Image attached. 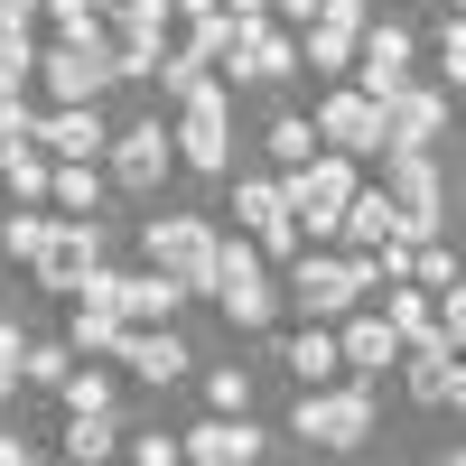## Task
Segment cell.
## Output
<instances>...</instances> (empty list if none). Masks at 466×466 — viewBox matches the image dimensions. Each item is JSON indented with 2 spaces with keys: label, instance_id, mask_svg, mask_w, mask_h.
Instances as JSON below:
<instances>
[{
  "label": "cell",
  "instance_id": "obj_28",
  "mask_svg": "<svg viewBox=\"0 0 466 466\" xmlns=\"http://www.w3.org/2000/svg\"><path fill=\"white\" fill-rule=\"evenodd\" d=\"M28 75H37V37L19 19H0V94H28Z\"/></svg>",
  "mask_w": 466,
  "mask_h": 466
},
{
  "label": "cell",
  "instance_id": "obj_21",
  "mask_svg": "<svg viewBox=\"0 0 466 466\" xmlns=\"http://www.w3.org/2000/svg\"><path fill=\"white\" fill-rule=\"evenodd\" d=\"M382 233H392V187H355V197H345V224H336V243L373 252Z\"/></svg>",
  "mask_w": 466,
  "mask_h": 466
},
{
  "label": "cell",
  "instance_id": "obj_10",
  "mask_svg": "<svg viewBox=\"0 0 466 466\" xmlns=\"http://www.w3.org/2000/svg\"><path fill=\"white\" fill-rule=\"evenodd\" d=\"M103 261V224L94 215H56V233H47V252H37L28 270H37V289H56V299H75V280Z\"/></svg>",
  "mask_w": 466,
  "mask_h": 466
},
{
  "label": "cell",
  "instance_id": "obj_38",
  "mask_svg": "<svg viewBox=\"0 0 466 466\" xmlns=\"http://www.w3.org/2000/svg\"><path fill=\"white\" fill-rule=\"evenodd\" d=\"M439 345L466 355V289H439Z\"/></svg>",
  "mask_w": 466,
  "mask_h": 466
},
{
  "label": "cell",
  "instance_id": "obj_35",
  "mask_svg": "<svg viewBox=\"0 0 466 466\" xmlns=\"http://www.w3.org/2000/svg\"><path fill=\"white\" fill-rule=\"evenodd\" d=\"M206 401H215V410H252V373H243V364H215V373H206Z\"/></svg>",
  "mask_w": 466,
  "mask_h": 466
},
{
  "label": "cell",
  "instance_id": "obj_16",
  "mask_svg": "<svg viewBox=\"0 0 466 466\" xmlns=\"http://www.w3.org/2000/svg\"><path fill=\"white\" fill-rule=\"evenodd\" d=\"M112 355H122L140 382H177V373H187V345L168 336V318H159V327H122V345H112Z\"/></svg>",
  "mask_w": 466,
  "mask_h": 466
},
{
  "label": "cell",
  "instance_id": "obj_31",
  "mask_svg": "<svg viewBox=\"0 0 466 466\" xmlns=\"http://www.w3.org/2000/svg\"><path fill=\"white\" fill-rule=\"evenodd\" d=\"M47 233H56V215H10V224H0V252H10V261H37V252H47Z\"/></svg>",
  "mask_w": 466,
  "mask_h": 466
},
{
  "label": "cell",
  "instance_id": "obj_24",
  "mask_svg": "<svg viewBox=\"0 0 466 466\" xmlns=\"http://www.w3.org/2000/svg\"><path fill=\"white\" fill-rule=\"evenodd\" d=\"M177 280H168V270H140V280H122V318L131 327H159V318H177Z\"/></svg>",
  "mask_w": 466,
  "mask_h": 466
},
{
  "label": "cell",
  "instance_id": "obj_12",
  "mask_svg": "<svg viewBox=\"0 0 466 466\" xmlns=\"http://www.w3.org/2000/svg\"><path fill=\"white\" fill-rule=\"evenodd\" d=\"M28 140L47 149V159H103V149H112V122H103L94 103H47Z\"/></svg>",
  "mask_w": 466,
  "mask_h": 466
},
{
  "label": "cell",
  "instance_id": "obj_29",
  "mask_svg": "<svg viewBox=\"0 0 466 466\" xmlns=\"http://www.w3.org/2000/svg\"><path fill=\"white\" fill-rule=\"evenodd\" d=\"M270 215H289V187H280V177H243V187H233V224L261 233Z\"/></svg>",
  "mask_w": 466,
  "mask_h": 466
},
{
  "label": "cell",
  "instance_id": "obj_33",
  "mask_svg": "<svg viewBox=\"0 0 466 466\" xmlns=\"http://www.w3.org/2000/svg\"><path fill=\"white\" fill-rule=\"evenodd\" d=\"M37 19H56V37H94V28H103L94 0H37Z\"/></svg>",
  "mask_w": 466,
  "mask_h": 466
},
{
  "label": "cell",
  "instance_id": "obj_32",
  "mask_svg": "<svg viewBox=\"0 0 466 466\" xmlns=\"http://www.w3.org/2000/svg\"><path fill=\"white\" fill-rule=\"evenodd\" d=\"M66 364H75L66 336H56V345H19V382H66Z\"/></svg>",
  "mask_w": 466,
  "mask_h": 466
},
{
  "label": "cell",
  "instance_id": "obj_36",
  "mask_svg": "<svg viewBox=\"0 0 466 466\" xmlns=\"http://www.w3.org/2000/svg\"><path fill=\"white\" fill-rule=\"evenodd\" d=\"M56 392H66V410H112V382H103V373H75V364H66Z\"/></svg>",
  "mask_w": 466,
  "mask_h": 466
},
{
  "label": "cell",
  "instance_id": "obj_5",
  "mask_svg": "<svg viewBox=\"0 0 466 466\" xmlns=\"http://www.w3.org/2000/svg\"><path fill=\"white\" fill-rule=\"evenodd\" d=\"M224 85H289L299 75V28H270V19H233V47H224Z\"/></svg>",
  "mask_w": 466,
  "mask_h": 466
},
{
  "label": "cell",
  "instance_id": "obj_44",
  "mask_svg": "<svg viewBox=\"0 0 466 466\" xmlns=\"http://www.w3.org/2000/svg\"><path fill=\"white\" fill-rule=\"evenodd\" d=\"M270 19H280V28H308V19H318V0H270Z\"/></svg>",
  "mask_w": 466,
  "mask_h": 466
},
{
  "label": "cell",
  "instance_id": "obj_14",
  "mask_svg": "<svg viewBox=\"0 0 466 466\" xmlns=\"http://www.w3.org/2000/svg\"><path fill=\"white\" fill-rule=\"evenodd\" d=\"M261 448H270V439L252 430L243 410H215L206 430H187V439H177V457H197V466H243V457H261Z\"/></svg>",
  "mask_w": 466,
  "mask_h": 466
},
{
  "label": "cell",
  "instance_id": "obj_39",
  "mask_svg": "<svg viewBox=\"0 0 466 466\" xmlns=\"http://www.w3.org/2000/svg\"><path fill=\"white\" fill-rule=\"evenodd\" d=\"M430 410H457V420H466V355H448V364H439V392H430Z\"/></svg>",
  "mask_w": 466,
  "mask_h": 466
},
{
  "label": "cell",
  "instance_id": "obj_37",
  "mask_svg": "<svg viewBox=\"0 0 466 466\" xmlns=\"http://www.w3.org/2000/svg\"><path fill=\"white\" fill-rule=\"evenodd\" d=\"M299 243H308L299 215H270V224H261V261H299Z\"/></svg>",
  "mask_w": 466,
  "mask_h": 466
},
{
  "label": "cell",
  "instance_id": "obj_45",
  "mask_svg": "<svg viewBox=\"0 0 466 466\" xmlns=\"http://www.w3.org/2000/svg\"><path fill=\"white\" fill-rule=\"evenodd\" d=\"M0 466H28V439L19 430H0Z\"/></svg>",
  "mask_w": 466,
  "mask_h": 466
},
{
  "label": "cell",
  "instance_id": "obj_26",
  "mask_svg": "<svg viewBox=\"0 0 466 466\" xmlns=\"http://www.w3.org/2000/svg\"><path fill=\"white\" fill-rule=\"evenodd\" d=\"M112 448H122V420H112V410H66V457L75 466H94Z\"/></svg>",
  "mask_w": 466,
  "mask_h": 466
},
{
  "label": "cell",
  "instance_id": "obj_47",
  "mask_svg": "<svg viewBox=\"0 0 466 466\" xmlns=\"http://www.w3.org/2000/svg\"><path fill=\"white\" fill-rule=\"evenodd\" d=\"M0 19H19V28H37V0H0Z\"/></svg>",
  "mask_w": 466,
  "mask_h": 466
},
{
  "label": "cell",
  "instance_id": "obj_3",
  "mask_svg": "<svg viewBox=\"0 0 466 466\" xmlns=\"http://www.w3.org/2000/svg\"><path fill=\"white\" fill-rule=\"evenodd\" d=\"M122 75V47L94 28V37H56V47H37V85L56 103H103V85Z\"/></svg>",
  "mask_w": 466,
  "mask_h": 466
},
{
  "label": "cell",
  "instance_id": "obj_8",
  "mask_svg": "<svg viewBox=\"0 0 466 466\" xmlns=\"http://www.w3.org/2000/svg\"><path fill=\"white\" fill-rule=\"evenodd\" d=\"M364 0H318V19L299 28V66L308 75H355V37H364Z\"/></svg>",
  "mask_w": 466,
  "mask_h": 466
},
{
  "label": "cell",
  "instance_id": "obj_18",
  "mask_svg": "<svg viewBox=\"0 0 466 466\" xmlns=\"http://www.w3.org/2000/svg\"><path fill=\"white\" fill-rule=\"evenodd\" d=\"M270 355H280V364L299 373V392H308V382H327V373H336V336H327V318H299V336H280Z\"/></svg>",
  "mask_w": 466,
  "mask_h": 466
},
{
  "label": "cell",
  "instance_id": "obj_42",
  "mask_svg": "<svg viewBox=\"0 0 466 466\" xmlns=\"http://www.w3.org/2000/svg\"><path fill=\"white\" fill-rule=\"evenodd\" d=\"M140 466H177V439H159V430H140V439H122Z\"/></svg>",
  "mask_w": 466,
  "mask_h": 466
},
{
  "label": "cell",
  "instance_id": "obj_1",
  "mask_svg": "<svg viewBox=\"0 0 466 466\" xmlns=\"http://www.w3.org/2000/svg\"><path fill=\"white\" fill-rule=\"evenodd\" d=\"M373 280H382V270H373V252H364V261L299 252V261H289V280H280V299L299 308V318H345L355 299H373Z\"/></svg>",
  "mask_w": 466,
  "mask_h": 466
},
{
  "label": "cell",
  "instance_id": "obj_19",
  "mask_svg": "<svg viewBox=\"0 0 466 466\" xmlns=\"http://www.w3.org/2000/svg\"><path fill=\"white\" fill-rule=\"evenodd\" d=\"M382 187H392V206H439V159L430 149H382Z\"/></svg>",
  "mask_w": 466,
  "mask_h": 466
},
{
  "label": "cell",
  "instance_id": "obj_7",
  "mask_svg": "<svg viewBox=\"0 0 466 466\" xmlns=\"http://www.w3.org/2000/svg\"><path fill=\"white\" fill-rule=\"evenodd\" d=\"M149 270H168L177 289H206L215 280V224L206 215H159L149 224Z\"/></svg>",
  "mask_w": 466,
  "mask_h": 466
},
{
  "label": "cell",
  "instance_id": "obj_15",
  "mask_svg": "<svg viewBox=\"0 0 466 466\" xmlns=\"http://www.w3.org/2000/svg\"><path fill=\"white\" fill-rule=\"evenodd\" d=\"M336 364L345 373H392L401 364V336H392V318H373V308H364V318H345V336H336Z\"/></svg>",
  "mask_w": 466,
  "mask_h": 466
},
{
  "label": "cell",
  "instance_id": "obj_30",
  "mask_svg": "<svg viewBox=\"0 0 466 466\" xmlns=\"http://www.w3.org/2000/svg\"><path fill=\"white\" fill-rule=\"evenodd\" d=\"M206 75H215V66H206L197 47H168V56H159V94H168V103H187V94L206 85Z\"/></svg>",
  "mask_w": 466,
  "mask_h": 466
},
{
  "label": "cell",
  "instance_id": "obj_48",
  "mask_svg": "<svg viewBox=\"0 0 466 466\" xmlns=\"http://www.w3.org/2000/svg\"><path fill=\"white\" fill-rule=\"evenodd\" d=\"M457 10H466V0H457Z\"/></svg>",
  "mask_w": 466,
  "mask_h": 466
},
{
  "label": "cell",
  "instance_id": "obj_9",
  "mask_svg": "<svg viewBox=\"0 0 466 466\" xmlns=\"http://www.w3.org/2000/svg\"><path fill=\"white\" fill-rule=\"evenodd\" d=\"M168 168H177V140L159 122H122L112 131V187H122V197H159Z\"/></svg>",
  "mask_w": 466,
  "mask_h": 466
},
{
  "label": "cell",
  "instance_id": "obj_20",
  "mask_svg": "<svg viewBox=\"0 0 466 466\" xmlns=\"http://www.w3.org/2000/svg\"><path fill=\"white\" fill-rule=\"evenodd\" d=\"M215 308H224L233 327H252V336H261L270 318H280V280H261V270H243V280H224V289H215Z\"/></svg>",
  "mask_w": 466,
  "mask_h": 466
},
{
  "label": "cell",
  "instance_id": "obj_27",
  "mask_svg": "<svg viewBox=\"0 0 466 466\" xmlns=\"http://www.w3.org/2000/svg\"><path fill=\"white\" fill-rule=\"evenodd\" d=\"M47 206H66V215L103 206V168H94V159H56V177H47Z\"/></svg>",
  "mask_w": 466,
  "mask_h": 466
},
{
  "label": "cell",
  "instance_id": "obj_17",
  "mask_svg": "<svg viewBox=\"0 0 466 466\" xmlns=\"http://www.w3.org/2000/svg\"><path fill=\"white\" fill-rule=\"evenodd\" d=\"M382 318H392L401 355H410V345H439V289H420V280H392V299H382Z\"/></svg>",
  "mask_w": 466,
  "mask_h": 466
},
{
  "label": "cell",
  "instance_id": "obj_4",
  "mask_svg": "<svg viewBox=\"0 0 466 466\" xmlns=\"http://www.w3.org/2000/svg\"><path fill=\"white\" fill-rule=\"evenodd\" d=\"M289 430H299V439H318V448H364V439L382 430V420H373V382L355 373L345 392H318V382H308V392H299V420H289Z\"/></svg>",
  "mask_w": 466,
  "mask_h": 466
},
{
  "label": "cell",
  "instance_id": "obj_6",
  "mask_svg": "<svg viewBox=\"0 0 466 466\" xmlns=\"http://www.w3.org/2000/svg\"><path fill=\"white\" fill-rule=\"evenodd\" d=\"M318 140L345 149V159H382V149H392V122H382V103H373L364 85H336V94L318 103Z\"/></svg>",
  "mask_w": 466,
  "mask_h": 466
},
{
  "label": "cell",
  "instance_id": "obj_22",
  "mask_svg": "<svg viewBox=\"0 0 466 466\" xmlns=\"http://www.w3.org/2000/svg\"><path fill=\"white\" fill-rule=\"evenodd\" d=\"M47 177H56V159L37 140H19V149H0V187H10L19 206H47Z\"/></svg>",
  "mask_w": 466,
  "mask_h": 466
},
{
  "label": "cell",
  "instance_id": "obj_25",
  "mask_svg": "<svg viewBox=\"0 0 466 466\" xmlns=\"http://www.w3.org/2000/svg\"><path fill=\"white\" fill-rule=\"evenodd\" d=\"M318 149H327V140H318V112H280V122H270V168H280V177L308 168Z\"/></svg>",
  "mask_w": 466,
  "mask_h": 466
},
{
  "label": "cell",
  "instance_id": "obj_2",
  "mask_svg": "<svg viewBox=\"0 0 466 466\" xmlns=\"http://www.w3.org/2000/svg\"><path fill=\"white\" fill-rule=\"evenodd\" d=\"M364 159H345V149H318V159H308V168H289L280 187H289V215H299V233H308V243H336V224H345V197H355V177Z\"/></svg>",
  "mask_w": 466,
  "mask_h": 466
},
{
  "label": "cell",
  "instance_id": "obj_13",
  "mask_svg": "<svg viewBox=\"0 0 466 466\" xmlns=\"http://www.w3.org/2000/svg\"><path fill=\"white\" fill-rule=\"evenodd\" d=\"M382 122H392V149H439V131H448V94H439V85H401L392 103H382Z\"/></svg>",
  "mask_w": 466,
  "mask_h": 466
},
{
  "label": "cell",
  "instance_id": "obj_43",
  "mask_svg": "<svg viewBox=\"0 0 466 466\" xmlns=\"http://www.w3.org/2000/svg\"><path fill=\"white\" fill-rule=\"evenodd\" d=\"M19 345H28V336L0 318V392H19Z\"/></svg>",
  "mask_w": 466,
  "mask_h": 466
},
{
  "label": "cell",
  "instance_id": "obj_34",
  "mask_svg": "<svg viewBox=\"0 0 466 466\" xmlns=\"http://www.w3.org/2000/svg\"><path fill=\"white\" fill-rule=\"evenodd\" d=\"M410 280H420V289H457V252H448V233H439V243H420Z\"/></svg>",
  "mask_w": 466,
  "mask_h": 466
},
{
  "label": "cell",
  "instance_id": "obj_11",
  "mask_svg": "<svg viewBox=\"0 0 466 466\" xmlns=\"http://www.w3.org/2000/svg\"><path fill=\"white\" fill-rule=\"evenodd\" d=\"M410 28L401 19H364V37H355V85L373 94V103H392L401 85H410Z\"/></svg>",
  "mask_w": 466,
  "mask_h": 466
},
{
  "label": "cell",
  "instance_id": "obj_40",
  "mask_svg": "<svg viewBox=\"0 0 466 466\" xmlns=\"http://www.w3.org/2000/svg\"><path fill=\"white\" fill-rule=\"evenodd\" d=\"M439 66H448V94L466 85V10L448 19V37H439Z\"/></svg>",
  "mask_w": 466,
  "mask_h": 466
},
{
  "label": "cell",
  "instance_id": "obj_23",
  "mask_svg": "<svg viewBox=\"0 0 466 466\" xmlns=\"http://www.w3.org/2000/svg\"><path fill=\"white\" fill-rule=\"evenodd\" d=\"M122 308H112V299H75V327H66V345H75V355H112V345H122Z\"/></svg>",
  "mask_w": 466,
  "mask_h": 466
},
{
  "label": "cell",
  "instance_id": "obj_41",
  "mask_svg": "<svg viewBox=\"0 0 466 466\" xmlns=\"http://www.w3.org/2000/svg\"><path fill=\"white\" fill-rule=\"evenodd\" d=\"M28 131H37V112H28V103H19V94H0V149H19V140H28Z\"/></svg>",
  "mask_w": 466,
  "mask_h": 466
},
{
  "label": "cell",
  "instance_id": "obj_46",
  "mask_svg": "<svg viewBox=\"0 0 466 466\" xmlns=\"http://www.w3.org/2000/svg\"><path fill=\"white\" fill-rule=\"evenodd\" d=\"M215 10H224V0H177V19H187V28H197V19H215Z\"/></svg>",
  "mask_w": 466,
  "mask_h": 466
}]
</instances>
